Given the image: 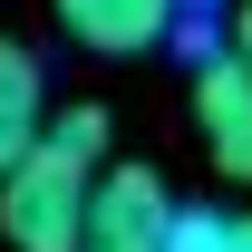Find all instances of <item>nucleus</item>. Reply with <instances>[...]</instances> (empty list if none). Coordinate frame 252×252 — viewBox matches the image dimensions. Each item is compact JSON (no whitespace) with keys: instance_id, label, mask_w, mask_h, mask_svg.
<instances>
[{"instance_id":"nucleus-1","label":"nucleus","mask_w":252,"mask_h":252,"mask_svg":"<svg viewBox=\"0 0 252 252\" xmlns=\"http://www.w3.org/2000/svg\"><path fill=\"white\" fill-rule=\"evenodd\" d=\"M97 165H107V107H49L39 146L20 165H0V233H10V252H78Z\"/></svg>"},{"instance_id":"nucleus-2","label":"nucleus","mask_w":252,"mask_h":252,"mask_svg":"<svg viewBox=\"0 0 252 252\" xmlns=\"http://www.w3.org/2000/svg\"><path fill=\"white\" fill-rule=\"evenodd\" d=\"M165 223H175V194L156 165H97L78 252H165Z\"/></svg>"},{"instance_id":"nucleus-3","label":"nucleus","mask_w":252,"mask_h":252,"mask_svg":"<svg viewBox=\"0 0 252 252\" xmlns=\"http://www.w3.org/2000/svg\"><path fill=\"white\" fill-rule=\"evenodd\" d=\"M194 117H204V146H214L223 185H252V59L243 49H214L194 68Z\"/></svg>"},{"instance_id":"nucleus-4","label":"nucleus","mask_w":252,"mask_h":252,"mask_svg":"<svg viewBox=\"0 0 252 252\" xmlns=\"http://www.w3.org/2000/svg\"><path fill=\"white\" fill-rule=\"evenodd\" d=\"M59 10V30L97 59H136V49H156L175 39V0H49Z\"/></svg>"},{"instance_id":"nucleus-5","label":"nucleus","mask_w":252,"mask_h":252,"mask_svg":"<svg viewBox=\"0 0 252 252\" xmlns=\"http://www.w3.org/2000/svg\"><path fill=\"white\" fill-rule=\"evenodd\" d=\"M39 126H49V68H39V49L0 39V165L30 156Z\"/></svg>"},{"instance_id":"nucleus-6","label":"nucleus","mask_w":252,"mask_h":252,"mask_svg":"<svg viewBox=\"0 0 252 252\" xmlns=\"http://www.w3.org/2000/svg\"><path fill=\"white\" fill-rule=\"evenodd\" d=\"M165 252H243V214H223V204H175Z\"/></svg>"},{"instance_id":"nucleus-7","label":"nucleus","mask_w":252,"mask_h":252,"mask_svg":"<svg viewBox=\"0 0 252 252\" xmlns=\"http://www.w3.org/2000/svg\"><path fill=\"white\" fill-rule=\"evenodd\" d=\"M223 30H233V49H243V59H252V0H243V10H233V20H223Z\"/></svg>"}]
</instances>
